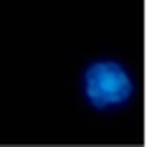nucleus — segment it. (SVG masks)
<instances>
[{
    "label": "nucleus",
    "instance_id": "f257e3e1",
    "mask_svg": "<svg viewBox=\"0 0 147 147\" xmlns=\"http://www.w3.org/2000/svg\"><path fill=\"white\" fill-rule=\"evenodd\" d=\"M134 74L117 59H96L81 71V96L96 112L122 109L134 99Z\"/></svg>",
    "mask_w": 147,
    "mask_h": 147
}]
</instances>
